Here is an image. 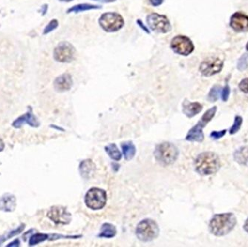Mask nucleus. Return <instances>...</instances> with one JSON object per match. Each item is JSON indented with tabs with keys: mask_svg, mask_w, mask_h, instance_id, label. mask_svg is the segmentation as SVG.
Here are the masks:
<instances>
[{
	"mask_svg": "<svg viewBox=\"0 0 248 247\" xmlns=\"http://www.w3.org/2000/svg\"><path fill=\"white\" fill-rule=\"evenodd\" d=\"M223 65H224L223 61L218 57H209L200 64L199 71L204 76H213L221 72Z\"/></svg>",
	"mask_w": 248,
	"mask_h": 247,
	"instance_id": "10",
	"label": "nucleus"
},
{
	"mask_svg": "<svg viewBox=\"0 0 248 247\" xmlns=\"http://www.w3.org/2000/svg\"><path fill=\"white\" fill-rule=\"evenodd\" d=\"M146 23L153 31L167 33L172 30V25L165 15L152 13L146 16Z\"/></svg>",
	"mask_w": 248,
	"mask_h": 247,
	"instance_id": "7",
	"label": "nucleus"
},
{
	"mask_svg": "<svg viewBox=\"0 0 248 247\" xmlns=\"http://www.w3.org/2000/svg\"><path fill=\"white\" fill-rule=\"evenodd\" d=\"M149 1L153 6L157 7L162 5L164 0H149Z\"/></svg>",
	"mask_w": 248,
	"mask_h": 247,
	"instance_id": "34",
	"label": "nucleus"
},
{
	"mask_svg": "<svg viewBox=\"0 0 248 247\" xmlns=\"http://www.w3.org/2000/svg\"><path fill=\"white\" fill-rule=\"evenodd\" d=\"M237 68L239 71H245L248 68V54H245L239 58Z\"/></svg>",
	"mask_w": 248,
	"mask_h": 247,
	"instance_id": "28",
	"label": "nucleus"
},
{
	"mask_svg": "<svg viewBox=\"0 0 248 247\" xmlns=\"http://www.w3.org/2000/svg\"><path fill=\"white\" fill-rule=\"evenodd\" d=\"M27 124L30 126L33 127V128H37L40 125L37 117L33 114V111H32V108L31 107H29L28 108L27 112L18 117L17 119L12 124V125L15 128H20L22 125H24V124Z\"/></svg>",
	"mask_w": 248,
	"mask_h": 247,
	"instance_id": "13",
	"label": "nucleus"
},
{
	"mask_svg": "<svg viewBox=\"0 0 248 247\" xmlns=\"http://www.w3.org/2000/svg\"><path fill=\"white\" fill-rule=\"evenodd\" d=\"M242 122H243V120H242V117L241 116H235L233 125L230 130V134L234 135V134L237 133L240 129L241 126H242Z\"/></svg>",
	"mask_w": 248,
	"mask_h": 247,
	"instance_id": "27",
	"label": "nucleus"
},
{
	"mask_svg": "<svg viewBox=\"0 0 248 247\" xmlns=\"http://www.w3.org/2000/svg\"><path fill=\"white\" fill-rule=\"evenodd\" d=\"M230 24H231V28L235 31H248V16L240 12L235 13L231 16Z\"/></svg>",
	"mask_w": 248,
	"mask_h": 247,
	"instance_id": "14",
	"label": "nucleus"
},
{
	"mask_svg": "<svg viewBox=\"0 0 248 247\" xmlns=\"http://www.w3.org/2000/svg\"><path fill=\"white\" fill-rule=\"evenodd\" d=\"M236 223V217L232 213H223L213 216L209 228L210 232L216 236H224L233 230Z\"/></svg>",
	"mask_w": 248,
	"mask_h": 247,
	"instance_id": "1",
	"label": "nucleus"
},
{
	"mask_svg": "<svg viewBox=\"0 0 248 247\" xmlns=\"http://www.w3.org/2000/svg\"><path fill=\"white\" fill-rule=\"evenodd\" d=\"M107 195L105 191L99 188H92L86 192L85 203L92 210H100L107 204Z\"/></svg>",
	"mask_w": 248,
	"mask_h": 247,
	"instance_id": "6",
	"label": "nucleus"
},
{
	"mask_svg": "<svg viewBox=\"0 0 248 247\" xmlns=\"http://www.w3.org/2000/svg\"><path fill=\"white\" fill-rule=\"evenodd\" d=\"M221 92V87L218 86H214L209 92L207 100L210 102H216L219 98L220 93Z\"/></svg>",
	"mask_w": 248,
	"mask_h": 247,
	"instance_id": "26",
	"label": "nucleus"
},
{
	"mask_svg": "<svg viewBox=\"0 0 248 247\" xmlns=\"http://www.w3.org/2000/svg\"><path fill=\"white\" fill-rule=\"evenodd\" d=\"M4 148H5V143H4L3 140L0 138V152L3 151Z\"/></svg>",
	"mask_w": 248,
	"mask_h": 247,
	"instance_id": "38",
	"label": "nucleus"
},
{
	"mask_svg": "<svg viewBox=\"0 0 248 247\" xmlns=\"http://www.w3.org/2000/svg\"><path fill=\"white\" fill-rule=\"evenodd\" d=\"M99 25L104 31L114 33L121 30L124 26V19L116 12H107L103 14L99 19Z\"/></svg>",
	"mask_w": 248,
	"mask_h": 247,
	"instance_id": "5",
	"label": "nucleus"
},
{
	"mask_svg": "<svg viewBox=\"0 0 248 247\" xmlns=\"http://www.w3.org/2000/svg\"><path fill=\"white\" fill-rule=\"evenodd\" d=\"M47 216L56 224L66 225L72 220V215L67 211L66 208L62 206H53L48 211Z\"/></svg>",
	"mask_w": 248,
	"mask_h": 247,
	"instance_id": "11",
	"label": "nucleus"
},
{
	"mask_svg": "<svg viewBox=\"0 0 248 247\" xmlns=\"http://www.w3.org/2000/svg\"><path fill=\"white\" fill-rule=\"evenodd\" d=\"M227 130H222L220 131V132H217V131H214V132H212L211 134H210V137L213 139H218L219 138H222L224 137V135L226 134Z\"/></svg>",
	"mask_w": 248,
	"mask_h": 247,
	"instance_id": "31",
	"label": "nucleus"
},
{
	"mask_svg": "<svg viewBox=\"0 0 248 247\" xmlns=\"http://www.w3.org/2000/svg\"><path fill=\"white\" fill-rule=\"evenodd\" d=\"M196 170L202 175H211L219 170L221 162L217 154L211 152H203L195 161Z\"/></svg>",
	"mask_w": 248,
	"mask_h": 247,
	"instance_id": "2",
	"label": "nucleus"
},
{
	"mask_svg": "<svg viewBox=\"0 0 248 247\" xmlns=\"http://www.w3.org/2000/svg\"><path fill=\"white\" fill-rule=\"evenodd\" d=\"M73 86L72 75L65 73L56 78L54 82V87L57 92H64L70 90Z\"/></svg>",
	"mask_w": 248,
	"mask_h": 247,
	"instance_id": "15",
	"label": "nucleus"
},
{
	"mask_svg": "<svg viewBox=\"0 0 248 247\" xmlns=\"http://www.w3.org/2000/svg\"><path fill=\"white\" fill-rule=\"evenodd\" d=\"M239 89L245 92V93H248V78L244 79L242 82L239 83Z\"/></svg>",
	"mask_w": 248,
	"mask_h": 247,
	"instance_id": "32",
	"label": "nucleus"
},
{
	"mask_svg": "<svg viewBox=\"0 0 248 247\" xmlns=\"http://www.w3.org/2000/svg\"><path fill=\"white\" fill-rule=\"evenodd\" d=\"M19 244H20V242H19V239L15 240V241H14L13 242H11V244H8V245H7V247H19Z\"/></svg>",
	"mask_w": 248,
	"mask_h": 247,
	"instance_id": "36",
	"label": "nucleus"
},
{
	"mask_svg": "<svg viewBox=\"0 0 248 247\" xmlns=\"http://www.w3.org/2000/svg\"><path fill=\"white\" fill-rule=\"evenodd\" d=\"M93 1L103 2V3H111V2H116L117 0H93Z\"/></svg>",
	"mask_w": 248,
	"mask_h": 247,
	"instance_id": "37",
	"label": "nucleus"
},
{
	"mask_svg": "<svg viewBox=\"0 0 248 247\" xmlns=\"http://www.w3.org/2000/svg\"><path fill=\"white\" fill-rule=\"evenodd\" d=\"M25 226L26 225L22 223L19 227H18V228L11 230L8 234H5L2 235V236H0V245H1L2 243L5 242V241H7V240L9 239V238H13V237L16 236L17 234H20L22 230H24Z\"/></svg>",
	"mask_w": 248,
	"mask_h": 247,
	"instance_id": "24",
	"label": "nucleus"
},
{
	"mask_svg": "<svg viewBox=\"0 0 248 247\" xmlns=\"http://www.w3.org/2000/svg\"><path fill=\"white\" fill-rule=\"evenodd\" d=\"M244 229H245V231L248 233V220L245 222V225H244Z\"/></svg>",
	"mask_w": 248,
	"mask_h": 247,
	"instance_id": "39",
	"label": "nucleus"
},
{
	"mask_svg": "<svg viewBox=\"0 0 248 247\" xmlns=\"http://www.w3.org/2000/svg\"><path fill=\"white\" fill-rule=\"evenodd\" d=\"M208 122L202 117L199 122L194 127L191 128L188 132L186 136V140L190 141V142H198V143H201L204 140V135L203 133V128L206 126Z\"/></svg>",
	"mask_w": 248,
	"mask_h": 247,
	"instance_id": "12",
	"label": "nucleus"
},
{
	"mask_svg": "<svg viewBox=\"0 0 248 247\" xmlns=\"http://www.w3.org/2000/svg\"><path fill=\"white\" fill-rule=\"evenodd\" d=\"M76 50L69 42H61L54 50V58L57 62L69 63L75 61Z\"/></svg>",
	"mask_w": 248,
	"mask_h": 247,
	"instance_id": "8",
	"label": "nucleus"
},
{
	"mask_svg": "<svg viewBox=\"0 0 248 247\" xmlns=\"http://www.w3.org/2000/svg\"><path fill=\"white\" fill-rule=\"evenodd\" d=\"M160 229L157 223L151 219H145L138 224L136 236L143 242H150L158 237Z\"/></svg>",
	"mask_w": 248,
	"mask_h": 247,
	"instance_id": "4",
	"label": "nucleus"
},
{
	"mask_svg": "<svg viewBox=\"0 0 248 247\" xmlns=\"http://www.w3.org/2000/svg\"><path fill=\"white\" fill-rule=\"evenodd\" d=\"M79 170H80L82 178H85V179H89L94 175V172H95L96 166L93 163V160H85L80 163Z\"/></svg>",
	"mask_w": 248,
	"mask_h": 247,
	"instance_id": "17",
	"label": "nucleus"
},
{
	"mask_svg": "<svg viewBox=\"0 0 248 247\" xmlns=\"http://www.w3.org/2000/svg\"><path fill=\"white\" fill-rule=\"evenodd\" d=\"M136 23H137L138 26L142 29V31H143L146 32V33L150 34V29H149L148 26H146V25H144V23L142 22V20H140V19H138V20L136 21Z\"/></svg>",
	"mask_w": 248,
	"mask_h": 247,
	"instance_id": "33",
	"label": "nucleus"
},
{
	"mask_svg": "<svg viewBox=\"0 0 248 247\" xmlns=\"http://www.w3.org/2000/svg\"><path fill=\"white\" fill-rule=\"evenodd\" d=\"M48 5H47V4H44L43 6H41V8H40V12H41L43 16H45V15H46L47 12H48Z\"/></svg>",
	"mask_w": 248,
	"mask_h": 247,
	"instance_id": "35",
	"label": "nucleus"
},
{
	"mask_svg": "<svg viewBox=\"0 0 248 247\" xmlns=\"http://www.w3.org/2000/svg\"><path fill=\"white\" fill-rule=\"evenodd\" d=\"M58 26H59V22L57 19H52L50 21L49 23L47 25L46 27L43 30V35H46L48 33H51L53 31L55 30L56 29H58Z\"/></svg>",
	"mask_w": 248,
	"mask_h": 247,
	"instance_id": "29",
	"label": "nucleus"
},
{
	"mask_svg": "<svg viewBox=\"0 0 248 247\" xmlns=\"http://www.w3.org/2000/svg\"><path fill=\"white\" fill-rule=\"evenodd\" d=\"M234 159L239 164L248 167V147H241L234 153Z\"/></svg>",
	"mask_w": 248,
	"mask_h": 247,
	"instance_id": "21",
	"label": "nucleus"
},
{
	"mask_svg": "<svg viewBox=\"0 0 248 247\" xmlns=\"http://www.w3.org/2000/svg\"><path fill=\"white\" fill-rule=\"evenodd\" d=\"M202 108H203L202 105L198 102L191 103L186 100L183 103V113L189 118H192L197 115L202 111Z\"/></svg>",
	"mask_w": 248,
	"mask_h": 247,
	"instance_id": "18",
	"label": "nucleus"
},
{
	"mask_svg": "<svg viewBox=\"0 0 248 247\" xmlns=\"http://www.w3.org/2000/svg\"><path fill=\"white\" fill-rule=\"evenodd\" d=\"M123 154L126 160H130L135 157L136 154V148L132 142H125L121 144Z\"/></svg>",
	"mask_w": 248,
	"mask_h": 247,
	"instance_id": "22",
	"label": "nucleus"
},
{
	"mask_svg": "<svg viewBox=\"0 0 248 247\" xmlns=\"http://www.w3.org/2000/svg\"><path fill=\"white\" fill-rule=\"evenodd\" d=\"M246 49H247V51H248V43H247V45H246Z\"/></svg>",
	"mask_w": 248,
	"mask_h": 247,
	"instance_id": "41",
	"label": "nucleus"
},
{
	"mask_svg": "<svg viewBox=\"0 0 248 247\" xmlns=\"http://www.w3.org/2000/svg\"><path fill=\"white\" fill-rule=\"evenodd\" d=\"M50 238V235L46 234H40V233H37V234H33L30 238L29 240V246H35L40 243L43 242V241H46Z\"/></svg>",
	"mask_w": 248,
	"mask_h": 247,
	"instance_id": "25",
	"label": "nucleus"
},
{
	"mask_svg": "<svg viewBox=\"0 0 248 247\" xmlns=\"http://www.w3.org/2000/svg\"><path fill=\"white\" fill-rule=\"evenodd\" d=\"M59 1H61V2H72L73 0H59Z\"/></svg>",
	"mask_w": 248,
	"mask_h": 247,
	"instance_id": "40",
	"label": "nucleus"
},
{
	"mask_svg": "<svg viewBox=\"0 0 248 247\" xmlns=\"http://www.w3.org/2000/svg\"><path fill=\"white\" fill-rule=\"evenodd\" d=\"M105 151L108 155L109 156L110 158L112 159L115 161H119L122 157L121 152L118 149V146L115 143H111L106 146Z\"/></svg>",
	"mask_w": 248,
	"mask_h": 247,
	"instance_id": "23",
	"label": "nucleus"
},
{
	"mask_svg": "<svg viewBox=\"0 0 248 247\" xmlns=\"http://www.w3.org/2000/svg\"><path fill=\"white\" fill-rule=\"evenodd\" d=\"M16 206V199L15 195L5 194L0 198V210L11 213L15 210Z\"/></svg>",
	"mask_w": 248,
	"mask_h": 247,
	"instance_id": "16",
	"label": "nucleus"
},
{
	"mask_svg": "<svg viewBox=\"0 0 248 247\" xmlns=\"http://www.w3.org/2000/svg\"><path fill=\"white\" fill-rule=\"evenodd\" d=\"M178 148L170 143H162L157 145L154 152L156 160L164 166L173 164L178 159Z\"/></svg>",
	"mask_w": 248,
	"mask_h": 247,
	"instance_id": "3",
	"label": "nucleus"
},
{
	"mask_svg": "<svg viewBox=\"0 0 248 247\" xmlns=\"http://www.w3.org/2000/svg\"><path fill=\"white\" fill-rule=\"evenodd\" d=\"M230 93H231V89H230L229 86L227 85L223 89L222 93H221V97H222L223 101H228L229 98Z\"/></svg>",
	"mask_w": 248,
	"mask_h": 247,
	"instance_id": "30",
	"label": "nucleus"
},
{
	"mask_svg": "<svg viewBox=\"0 0 248 247\" xmlns=\"http://www.w3.org/2000/svg\"><path fill=\"white\" fill-rule=\"evenodd\" d=\"M171 48L175 54L182 56H188L194 51V45L189 37L178 35L171 41Z\"/></svg>",
	"mask_w": 248,
	"mask_h": 247,
	"instance_id": "9",
	"label": "nucleus"
},
{
	"mask_svg": "<svg viewBox=\"0 0 248 247\" xmlns=\"http://www.w3.org/2000/svg\"><path fill=\"white\" fill-rule=\"evenodd\" d=\"M117 229L113 224L105 223L100 229V233L98 234L99 238H112L116 235Z\"/></svg>",
	"mask_w": 248,
	"mask_h": 247,
	"instance_id": "20",
	"label": "nucleus"
},
{
	"mask_svg": "<svg viewBox=\"0 0 248 247\" xmlns=\"http://www.w3.org/2000/svg\"><path fill=\"white\" fill-rule=\"evenodd\" d=\"M101 8H102L101 5H93V4L89 3L78 4V5H74L72 8L67 10V14H78L80 13V12H84V11L101 9Z\"/></svg>",
	"mask_w": 248,
	"mask_h": 247,
	"instance_id": "19",
	"label": "nucleus"
}]
</instances>
